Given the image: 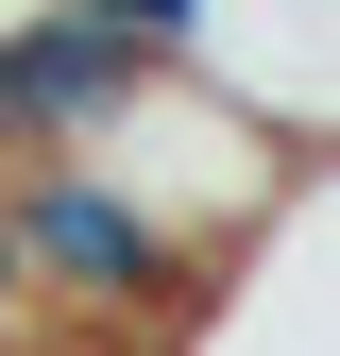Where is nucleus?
I'll return each instance as SVG.
<instances>
[{
	"mask_svg": "<svg viewBox=\"0 0 340 356\" xmlns=\"http://www.w3.org/2000/svg\"><path fill=\"white\" fill-rule=\"evenodd\" d=\"M85 17H119L137 51H204V0H85Z\"/></svg>",
	"mask_w": 340,
	"mask_h": 356,
	"instance_id": "4",
	"label": "nucleus"
},
{
	"mask_svg": "<svg viewBox=\"0 0 340 356\" xmlns=\"http://www.w3.org/2000/svg\"><path fill=\"white\" fill-rule=\"evenodd\" d=\"M85 170H119V187H137L170 238H204L222 272L272 238L289 204H323V187H340V153H307L289 119H255L238 85H222V68H187V51L119 85V119L85 136Z\"/></svg>",
	"mask_w": 340,
	"mask_h": 356,
	"instance_id": "1",
	"label": "nucleus"
},
{
	"mask_svg": "<svg viewBox=\"0 0 340 356\" xmlns=\"http://www.w3.org/2000/svg\"><path fill=\"white\" fill-rule=\"evenodd\" d=\"M170 68L137 51L119 17H85V0H34V17H0V170H34V153H85L119 119V85Z\"/></svg>",
	"mask_w": 340,
	"mask_h": 356,
	"instance_id": "2",
	"label": "nucleus"
},
{
	"mask_svg": "<svg viewBox=\"0 0 340 356\" xmlns=\"http://www.w3.org/2000/svg\"><path fill=\"white\" fill-rule=\"evenodd\" d=\"M255 119H289L307 153H340V0H204V51Z\"/></svg>",
	"mask_w": 340,
	"mask_h": 356,
	"instance_id": "3",
	"label": "nucleus"
}]
</instances>
